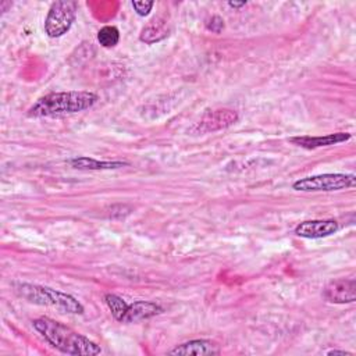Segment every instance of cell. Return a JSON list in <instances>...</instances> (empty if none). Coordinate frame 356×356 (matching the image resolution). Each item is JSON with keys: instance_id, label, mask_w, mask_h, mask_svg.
<instances>
[{"instance_id": "cell-1", "label": "cell", "mask_w": 356, "mask_h": 356, "mask_svg": "<svg viewBox=\"0 0 356 356\" xmlns=\"http://www.w3.org/2000/svg\"><path fill=\"white\" fill-rule=\"evenodd\" d=\"M33 328L56 349L67 355H100L102 348L89 338L78 334L72 328L51 320L49 317H39L32 321Z\"/></svg>"}, {"instance_id": "cell-2", "label": "cell", "mask_w": 356, "mask_h": 356, "mask_svg": "<svg viewBox=\"0 0 356 356\" xmlns=\"http://www.w3.org/2000/svg\"><path fill=\"white\" fill-rule=\"evenodd\" d=\"M97 102V95L85 90L53 92L38 99L29 108L28 117H64L90 108Z\"/></svg>"}, {"instance_id": "cell-4", "label": "cell", "mask_w": 356, "mask_h": 356, "mask_svg": "<svg viewBox=\"0 0 356 356\" xmlns=\"http://www.w3.org/2000/svg\"><path fill=\"white\" fill-rule=\"evenodd\" d=\"M356 177L353 174H320L300 178L292 184L295 191L302 192H331L346 188H353Z\"/></svg>"}, {"instance_id": "cell-17", "label": "cell", "mask_w": 356, "mask_h": 356, "mask_svg": "<svg viewBox=\"0 0 356 356\" xmlns=\"http://www.w3.org/2000/svg\"><path fill=\"white\" fill-rule=\"evenodd\" d=\"M206 26H207L209 31L218 33V32H221V29L224 28V21H222L221 17L214 15V17H211V19L206 24Z\"/></svg>"}, {"instance_id": "cell-8", "label": "cell", "mask_w": 356, "mask_h": 356, "mask_svg": "<svg viewBox=\"0 0 356 356\" xmlns=\"http://www.w3.org/2000/svg\"><path fill=\"white\" fill-rule=\"evenodd\" d=\"M338 228L339 227L335 220H309L298 224L295 234L300 238L318 239L335 234Z\"/></svg>"}, {"instance_id": "cell-15", "label": "cell", "mask_w": 356, "mask_h": 356, "mask_svg": "<svg viewBox=\"0 0 356 356\" xmlns=\"http://www.w3.org/2000/svg\"><path fill=\"white\" fill-rule=\"evenodd\" d=\"M104 300H106V305L108 306L111 314L114 316V318L118 320V321H122V317H124V313H125V309H127L128 303L122 298H120L114 293H107L104 296Z\"/></svg>"}, {"instance_id": "cell-13", "label": "cell", "mask_w": 356, "mask_h": 356, "mask_svg": "<svg viewBox=\"0 0 356 356\" xmlns=\"http://www.w3.org/2000/svg\"><path fill=\"white\" fill-rule=\"evenodd\" d=\"M167 35V22L163 19H153L142 29L139 39L145 43H154L164 39Z\"/></svg>"}, {"instance_id": "cell-3", "label": "cell", "mask_w": 356, "mask_h": 356, "mask_svg": "<svg viewBox=\"0 0 356 356\" xmlns=\"http://www.w3.org/2000/svg\"><path fill=\"white\" fill-rule=\"evenodd\" d=\"M15 292L21 298L35 305L51 306L65 313H74V314L83 313V306L74 296L51 289L49 286L22 282L15 285Z\"/></svg>"}, {"instance_id": "cell-18", "label": "cell", "mask_w": 356, "mask_h": 356, "mask_svg": "<svg viewBox=\"0 0 356 356\" xmlns=\"http://www.w3.org/2000/svg\"><path fill=\"white\" fill-rule=\"evenodd\" d=\"M327 355H352L350 352H346V350H337V349H332V350H328Z\"/></svg>"}, {"instance_id": "cell-7", "label": "cell", "mask_w": 356, "mask_h": 356, "mask_svg": "<svg viewBox=\"0 0 356 356\" xmlns=\"http://www.w3.org/2000/svg\"><path fill=\"white\" fill-rule=\"evenodd\" d=\"M324 298L331 303H352L356 299V280L338 278L324 288Z\"/></svg>"}, {"instance_id": "cell-10", "label": "cell", "mask_w": 356, "mask_h": 356, "mask_svg": "<svg viewBox=\"0 0 356 356\" xmlns=\"http://www.w3.org/2000/svg\"><path fill=\"white\" fill-rule=\"evenodd\" d=\"M170 355H197V356H210L218 355L220 348L214 342L209 339H192L177 345L174 349L168 352Z\"/></svg>"}, {"instance_id": "cell-16", "label": "cell", "mask_w": 356, "mask_h": 356, "mask_svg": "<svg viewBox=\"0 0 356 356\" xmlns=\"http://www.w3.org/2000/svg\"><path fill=\"white\" fill-rule=\"evenodd\" d=\"M153 6H154V3H153V1H147V0H135V1H132L134 10H135L136 14L140 15V17L147 15V14L150 13V10H152Z\"/></svg>"}, {"instance_id": "cell-11", "label": "cell", "mask_w": 356, "mask_h": 356, "mask_svg": "<svg viewBox=\"0 0 356 356\" xmlns=\"http://www.w3.org/2000/svg\"><path fill=\"white\" fill-rule=\"evenodd\" d=\"M349 139H350V134L337 132V134H330L324 136H295V138H291V142L305 149H316V147L331 146L341 142H346Z\"/></svg>"}, {"instance_id": "cell-9", "label": "cell", "mask_w": 356, "mask_h": 356, "mask_svg": "<svg viewBox=\"0 0 356 356\" xmlns=\"http://www.w3.org/2000/svg\"><path fill=\"white\" fill-rule=\"evenodd\" d=\"M161 312H163V309L153 302L136 300L131 305L129 303L127 305V309H125L121 323H135L139 320H146V318L160 314Z\"/></svg>"}, {"instance_id": "cell-6", "label": "cell", "mask_w": 356, "mask_h": 356, "mask_svg": "<svg viewBox=\"0 0 356 356\" xmlns=\"http://www.w3.org/2000/svg\"><path fill=\"white\" fill-rule=\"evenodd\" d=\"M236 120H238V114L234 110H229V108L213 110V111H207L192 129L197 134L213 132V131H218L232 125L234 122H236Z\"/></svg>"}, {"instance_id": "cell-19", "label": "cell", "mask_w": 356, "mask_h": 356, "mask_svg": "<svg viewBox=\"0 0 356 356\" xmlns=\"http://www.w3.org/2000/svg\"><path fill=\"white\" fill-rule=\"evenodd\" d=\"M246 4V1H241V3H236V1H229L228 6L229 7H234V8H239V7H243Z\"/></svg>"}, {"instance_id": "cell-12", "label": "cell", "mask_w": 356, "mask_h": 356, "mask_svg": "<svg viewBox=\"0 0 356 356\" xmlns=\"http://www.w3.org/2000/svg\"><path fill=\"white\" fill-rule=\"evenodd\" d=\"M68 163L78 170H114L128 164L124 161H100L92 157H74L70 159Z\"/></svg>"}, {"instance_id": "cell-14", "label": "cell", "mask_w": 356, "mask_h": 356, "mask_svg": "<svg viewBox=\"0 0 356 356\" xmlns=\"http://www.w3.org/2000/svg\"><path fill=\"white\" fill-rule=\"evenodd\" d=\"M97 40L103 47H114L120 40V32L113 25H106L97 32Z\"/></svg>"}, {"instance_id": "cell-5", "label": "cell", "mask_w": 356, "mask_h": 356, "mask_svg": "<svg viewBox=\"0 0 356 356\" xmlns=\"http://www.w3.org/2000/svg\"><path fill=\"white\" fill-rule=\"evenodd\" d=\"M76 3L74 1H56L51 4L44 19V31L50 38H60L65 35L75 19Z\"/></svg>"}]
</instances>
